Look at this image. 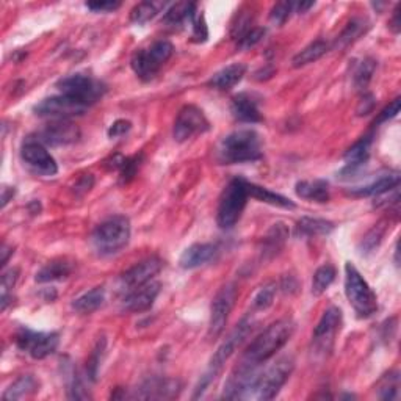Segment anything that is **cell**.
Wrapping results in <instances>:
<instances>
[{
    "label": "cell",
    "mask_w": 401,
    "mask_h": 401,
    "mask_svg": "<svg viewBox=\"0 0 401 401\" xmlns=\"http://www.w3.org/2000/svg\"><path fill=\"white\" fill-rule=\"evenodd\" d=\"M294 332V323L290 318H282L276 323L269 325L268 328L260 332L257 337L249 343V347L244 351L242 359L244 361L260 367L268 359H272L285 343L290 340Z\"/></svg>",
    "instance_id": "obj_1"
},
{
    "label": "cell",
    "mask_w": 401,
    "mask_h": 401,
    "mask_svg": "<svg viewBox=\"0 0 401 401\" xmlns=\"http://www.w3.org/2000/svg\"><path fill=\"white\" fill-rule=\"evenodd\" d=\"M262 151L260 135L252 129L234 130L221 140L217 157L223 165H235V163H248L260 160Z\"/></svg>",
    "instance_id": "obj_2"
},
{
    "label": "cell",
    "mask_w": 401,
    "mask_h": 401,
    "mask_svg": "<svg viewBox=\"0 0 401 401\" xmlns=\"http://www.w3.org/2000/svg\"><path fill=\"white\" fill-rule=\"evenodd\" d=\"M252 325H254V322H252L251 314H249L235 326V330L229 334L227 339L218 347L215 355L210 359L206 373L201 376L198 386H196V389H194V395H193L194 400L201 398L204 395V392L210 387V384L218 378V375L221 372H223V367L229 361V357L235 353V350L242 345L244 339L248 337V334L252 331Z\"/></svg>",
    "instance_id": "obj_3"
},
{
    "label": "cell",
    "mask_w": 401,
    "mask_h": 401,
    "mask_svg": "<svg viewBox=\"0 0 401 401\" xmlns=\"http://www.w3.org/2000/svg\"><path fill=\"white\" fill-rule=\"evenodd\" d=\"M130 221L126 217H112L105 219L94 229L91 235V244L97 254L102 257L118 254L124 249L130 240Z\"/></svg>",
    "instance_id": "obj_4"
},
{
    "label": "cell",
    "mask_w": 401,
    "mask_h": 401,
    "mask_svg": "<svg viewBox=\"0 0 401 401\" xmlns=\"http://www.w3.org/2000/svg\"><path fill=\"white\" fill-rule=\"evenodd\" d=\"M248 198V181H244V179H232L226 185L223 193L219 196L217 210V223L221 229L229 231V229H232L239 223L243 210L247 207Z\"/></svg>",
    "instance_id": "obj_5"
},
{
    "label": "cell",
    "mask_w": 401,
    "mask_h": 401,
    "mask_svg": "<svg viewBox=\"0 0 401 401\" xmlns=\"http://www.w3.org/2000/svg\"><path fill=\"white\" fill-rule=\"evenodd\" d=\"M345 294L359 318H370L378 310V298L375 292L350 262L345 265Z\"/></svg>",
    "instance_id": "obj_6"
},
{
    "label": "cell",
    "mask_w": 401,
    "mask_h": 401,
    "mask_svg": "<svg viewBox=\"0 0 401 401\" xmlns=\"http://www.w3.org/2000/svg\"><path fill=\"white\" fill-rule=\"evenodd\" d=\"M293 359L292 357H281L274 364L269 365L267 370L259 372L254 382H252L249 397L260 401L273 400L279 390L284 387V384L289 381L290 375L293 372Z\"/></svg>",
    "instance_id": "obj_7"
},
{
    "label": "cell",
    "mask_w": 401,
    "mask_h": 401,
    "mask_svg": "<svg viewBox=\"0 0 401 401\" xmlns=\"http://www.w3.org/2000/svg\"><path fill=\"white\" fill-rule=\"evenodd\" d=\"M56 88H59L60 94L79 102L86 109L91 107L97 101H101L104 94L107 93V85L104 81L86 76V74H72V76L63 77L59 80Z\"/></svg>",
    "instance_id": "obj_8"
},
{
    "label": "cell",
    "mask_w": 401,
    "mask_h": 401,
    "mask_svg": "<svg viewBox=\"0 0 401 401\" xmlns=\"http://www.w3.org/2000/svg\"><path fill=\"white\" fill-rule=\"evenodd\" d=\"M173 52L174 46L171 44L169 41L159 39L149 47L135 51V54L132 55V60H130V66H132L138 79H142L143 81H149L157 76L163 64L173 56Z\"/></svg>",
    "instance_id": "obj_9"
},
{
    "label": "cell",
    "mask_w": 401,
    "mask_h": 401,
    "mask_svg": "<svg viewBox=\"0 0 401 401\" xmlns=\"http://www.w3.org/2000/svg\"><path fill=\"white\" fill-rule=\"evenodd\" d=\"M14 342L19 350L34 359H46L54 355L60 345V335L56 332L31 331L21 328L14 335Z\"/></svg>",
    "instance_id": "obj_10"
},
{
    "label": "cell",
    "mask_w": 401,
    "mask_h": 401,
    "mask_svg": "<svg viewBox=\"0 0 401 401\" xmlns=\"http://www.w3.org/2000/svg\"><path fill=\"white\" fill-rule=\"evenodd\" d=\"M210 129V122L206 118V114L196 105H185L177 113V118L174 121L173 137L177 143H185L190 138L206 134Z\"/></svg>",
    "instance_id": "obj_11"
},
{
    "label": "cell",
    "mask_w": 401,
    "mask_h": 401,
    "mask_svg": "<svg viewBox=\"0 0 401 401\" xmlns=\"http://www.w3.org/2000/svg\"><path fill=\"white\" fill-rule=\"evenodd\" d=\"M237 299L235 284H226L218 290L210 306V322H209V337L217 339L224 331L227 318L231 315Z\"/></svg>",
    "instance_id": "obj_12"
},
{
    "label": "cell",
    "mask_w": 401,
    "mask_h": 401,
    "mask_svg": "<svg viewBox=\"0 0 401 401\" xmlns=\"http://www.w3.org/2000/svg\"><path fill=\"white\" fill-rule=\"evenodd\" d=\"M21 157L27 163V167L41 176H55L59 173V165L52 157L46 146L38 138H27L21 147Z\"/></svg>",
    "instance_id": "obj_13"
},
{
    "label": "cell",
    "mask_w": 401,
    "mask_h": 401,
    "mask_svg": "<svg viewBox=\"0 0 401 401\" xmlns=\"http://www.w3.org/2000/svg\"><path fill=\"white\" fill-rule=\"evenodd\" d=\"M342 310L339 307H330L325 310V314L322 315L320 322L315 326L312 340L314 347L317 350V353H328L332 350L335 335L342 328Z\"/></svg>",
    "instance_id": "obj_14"
},
{
    "label": "cell",
    "mask_w": 401,
    "mask_h": 401,
    "mask_svg": "<svg viewBox=\"0 0 401 401\" xmlns=\"http://www.w3.org/2000/svg\"><path fill=\"white\" fill-rule=\"evenodd\" d=\"M88 109L80 105L79 102L69 99V97L59 94L47 97V99L41 101L38 105H35L34 112L38 117L43 118H52V119H71L74 117H80L84 114Z\"/></svg>",
    "instance_id": "obj_15"
},
{
    "label": "cell",
    "mask_w": 401,
    "mask_h": 401,
    "mask_svg": "<svg viewBox=\"0 0 401 401\" xmlns=\"http://www.w3.org/2000/svg\"><path fill=\"white\" fill-rule=\"evenodd\" d=\"M163 267V262L159 257H147L142 262H138L137 265L129 268L126 273L121 274V287L129 292H132L142 285L151 282L154 276L160 273Z\"/></svg>",
    "instance_id": "obj_16"
},
{
    "label": "cell",
    "mask_w": 401,
    "mask_h": 401,
    "mask_svg": "<svg viewBox=\"0 0 401 401\" xmlns=\"http://www.w3.org/2000/svg\"><path fill=\"white\" fill-rule=\"evenodd\" d=\"M36 138L47 146H66L79 142L80 130L69 119H56L41 130Z\"/></svg>",
    "instance_id": "obj_17"
},
{
    "label": "cell",
    "mask_w": 401,
    "mask_h": 401,
    "mask_svg": "<svg viewBox=\"0 0 401 401\" xmlns=\"http://www.w3.org/2000/svg\"><path fill=\"white\" fill-rule=\"evenodd\" d=\"M160 287H162L160 282L151 281L142 285V287L129 292L126 294L124 301H122V307H124V310H127V312H134V314L146 312V310H149L154 306L155 299H157V297L160 294Z\"/></svg>",
    "instance_id": "obj_18"
},
{
    "label": "cell",
    "mask_w": 401,
    "mask_h": 401,
    "mask_svg": "<svg viewBox=\"0 0 401 401\" xmlns=\"http://www.w3.org/2000/svg\"><path fill=\"white\" fill-rule=\"evenodd\" d=\"M218 254L219 249L214 243H194L182 252L179 265L184 269H194L217 260Z\"/></svg>",
    "instance_id": "obj_19"
},
{
    "label": "cell",
    "mask_w": 401,
    "mask_h": 401,
    "mask_svg": "<svg viewBox=\"0 0 401 401\" xmlns=\"http://www.w3.org/2000/svg\"><path fill=\"white\" fill-rule=\"evenodd\" d=\"M231 113L237 121L244 124H254L262 121L259 101L249 93H239L232 97Z\"/></svg>",
    "instance_id": "obj_20"
},
{
    "label": "cell",
    "mask_w": 401,
    "mask_h": 401,
    "mask_svg": "<svg viewBox=\"0 0 401 401\" xmlns=\"http://www.w3.org/2000/svg\"><path fill=\"white\" fill-rule=\"evenodd\" d=\"M372 144H373V137L365 135V137L361 138V140L356 142L353 146H351L345 154L347 167H345V169L342 171V174L351 176V174L357 173V171L365 165L368 157H370Z\"/></svg>",
    "instance_id": "obj_21"
},
{
    "label": "cell",
    "mask_w": 401,
    "mask_h": 401,
    "mask_svg": "<svg viewBox=\"0 0 401 401\" xmlns=\"http://www.w3.org/2000/svg\"><path fill=\"white\" fill-rule=\"evenodd\" d=\"M196 8L193 2H177L169 5L163 14V24L173 30H181L187 24H193L196 18Z\"/></svg>",
    "instance_id": "obj_22"
},
{
    "label": "cell",
    "mask_w": 401,
    "mask_h": 401,
    "mask_svg": "<svg viewBox=\"0 0 401 401\" xmlns=\"http://www.w3.org/2000/svg\"><path fill=\"white\" fill-rule=\"evenodd\" d=\"M244 76H247V64L232 63L215 72L209 80V86L218 91H229L237 84H240Z\"/></svg>",
    "instance_id": "obj_23"
},
{
    "label": "cell",
    "mask_w": 401,
    "mask_h": 401,
    "mask_svg": "<svg viewBox=\"0 0 401 401\" xmlns=\"http://www.w3.org/2000/svg\"><path fill=\"white\" fill-rule=\"evenodd\" d=\"M179 392H181V384L176 380H151L143 384L138 397L151 400L174 398Z\"/></svg>",
    "instance_id": "obj_24"
},
{
    "label": "cell",
    "mask_w": 401,
    "mask_h": 401,
    "mask_svg": "<svg viewBox=\"0 0 401 401\" xmlns=\"http://www.w3.org/2000/svg\"><path fill=\"white\" fill-rule=\"evenodd\" d=\"M398 185H400L398 174H386L367 185L351 188L350 194L359 196V198H367V196H376V198H378L381 194H386L392 190H395V188H398Z\"/></svg>",
    "instance_id": "obj_25"
},
{
    "label": "cell",
    "mask_w": 401,
    "mask_h": 401,
    "mask_svg": "<svg viewBox=\"0 0 401 401\" xmlns=\"http://www.w3.org/2000/svg\"><path fill=\"white\" fill-rule=\"evenodd\" d=\"M294 192L302 199L315 201V202H328L330 201V184L322 179L315 181H301L294 185Z\"/></svg>",
    "instance_id": "obj_26"
},
{
    "label": "cell",
    "mask_w": 401,
    "mask_h": 401,
    "mask_svg": "<svg viewBox=\"0 0 401 401\" xmlns=\"http://www.w3.org/2000/svg\"><path fill=\"white\" fill-rule=\"evenodd\" d=\"M71 273H72L71 262L66 259H56V260L49 262L47 265H44L39 269V272L36 273L35 281L39 284L63 281V279H66V277H69Z\"/></svg>",
    "instance_id": "obj_27"
},
{
    "label": "cell",
    "mask_w": 401,
    "mask_h": 401,
    "mask_svg": "<svg viewBox=\"0 0 401 401\" xmlns=\"http://www.w3.org/2000/svg\"><path fill=\"white\" fill-rule=\"evenodd\" d=\"M287 239H289L287 226H285L284 223L273 224L264 239V249H262V254L268 259L274 257L277 252L284 248V244H285V242H287Z\"/></svg>",
    "instance_id": "obj_28"
},
{
    "label": "cell",
    "mask_w": 401,
    "mask_h": 401,
    "mask_svg": "<svg viewBox=\"0 0 401 401\" xmlns=\"http://www.w3.org/2000/svg\"><path fill=\"white\" fill-rule=\"evenodd\" d=\"M39 390V381L35 378L34 375H22L21 378L16 380L10 387L5 390L4 400L13 401V400H22L30 395L36 394Z\"/></svg>",
    "instance_id": "obj_29"
},
{
    "label": "cell",
    "mask_w": 401,
    "mask_h": 401,
    "mask_svg": "<svg viewBox=\"0 0 401 401\" xmlns=\"http://www.w3.org/2000/svg\"><path fill=\"white\" fill-rule=\"evenodd\" d=\"M330 49H331L330 43H326L325 39L314 41V43H310L309 46L302 49L301 52L293 56L292 60L293 68H302V66H307L310 63L318 61L323 55L330 52Z\"/></svg>",
    "instance_id": "obj_30"
},
{
    "label": "cell",
    "mask_w": 401,
    "mask_h": 401,
    "mask_svg": "<svg viewBox=\"0 0 401 401\" xmlns=\"http://www.w3.org/2000/svg\"><path fill=\"white\" fill-rule=\"evenodd\" d=\"M334 231V223L328 219L322 218H309L305 217L301 218L297 223V235L302 237V239H312V237L318 235H328Z\"/></svg>",
    "instance_id": "obj_31"
},
{
    "label": "cell",
    "mask_w": 401,
    "mask_h": 401,
    "mask_svg": "<svg viewBox=\"0 0 401 401\" xmlns=\"http://www.w3.org/2000/svg\"><path fill=\"white\" fill-rule=\"evenodd\" d=\"M105 301V289L104 287H94L89 292L80 294L79 298L74 299L72 309L79 314H93L99 309Z\"/></svg>",
    "instance_id": "obj_32"
},
{
    "label": "cell",
    "mask_w": 401,
    "mask_h": 401,
    "mask_svg": "<svg viewBox=\"0 0 401 401\" xmlns=\"http://www.w3.org/2000/svg\"><path fill=\"white\" fill-rule=\"evenodd\" d=\"M248 194L251 196V198H254L260 202L269 204V206H276V207H282V209H294L293 201H290L289 198H285V196H282L279 193L269 192L268 188H265V187H260V185L248 182Z\"/></svg>",
    "instance_id": "obj_33"
},
{
    "label": "cell",
    "mask_w": 401,
    "mask_h": 401,
    "mask_svg": "<svg viewBox=\"0 0 401 401\" xmlns=\"http://www.w3.org/2000/svg\"><path fill=\"white\" fill-rule=\"evenodd\" d=\"M368 29V24L365 19L362 18H355L348 22V26L343 29L342 34L339 35L337 41H335V47H347L351 43L361 36L362 34H365V30Z\"/></svg>",
    "instance_id": "obj_34"
},
{
    "label": "cell",
    "mask_w": 401,
    "mask_h": 401,
    "mask_svg": "<svg viewBox=\"0 0 401 401\" xmlns=\"http://www.w3.org/2000/svg\"><path fill=\"white\" fill-rule=\"evenodd\" d=\"M162 8H165V4L162 2H142L132 8L130 11V21L138 26H143V24L152 21L155 16L160 13Z\"/></svg>",
    "instance_id": "obj_35"
},
{
    "label": "cell",
    "mask_w": 401,
    "mask_h": 401,
    "mask_svg": "<svg viewBox=\"0 0 401 401\" xmlns=\"http://www.w3.org/2000/svg\"><path fill=\"white\" fill-rule=\"evenodd\" d=\"M335 276H337V272L331 264H326L317 269L312 279V293L315 297H320L331 287V284L335 281Z\"/></svg>",
    "instance_id": "obj_36"
},
{
    "label": "cell",
    "mask_w": 401,
    "mask_h": 401,
    "mask_svg": "<svg viewBox=\"0 0 401 401\" xmlns=\"http://www.w3.org/2000/svg\"><path fill=\"white\" fill-rule=\"evenodd\" d=\"M398 389H400V373L398 372H389L387 375L382 376V378L378 381V384H376L378 398H381V400H397Z\"/></svg>",
    "instance_id": "obj_37"
},
{
    "label": "cell",
    "mask_w": 401,
    "mask_h": 401,
    "mask_svg": "<svg viewBox=\"0 0 401 401\" xmlns=\"http://www.w3.org/2000/svg\"><path fill=\"white\" fill-rule=\"evenodd\" d=\"M375 69H376V61L372 59H365L359 63L353 76L355 86L357 89H361V91H365V88L368 86V84H370V80L373 77Z\"/></svg>",
    "instance_id": "obj_38"
},
{
    "label": "cell",
    "mask_w": 401,
    "mask_h": 401,
    "mask_svg": "<svg viewBox=\"0 0 401 401\" xmlns=\"http://www.w3.org/2000/svg\"><path fill=\"white\" fill-rule=\"evenodd\" d=\"M276 292H277L276 284H268V285H265V287H262L254 294V298H252V302H251L252 312H262V310H265L272 306L274 297H276Z\"/></svg>",
    "instance_id": "obj_39"
},
{
    "label": "cell",
    "mask_w": 401,
    "mask_h": 401,
    "mask_svg": "<svg viewBox=\"0 0 401 401\" xmlns=\"http://www.w3.org/2000/svg\"><path fill=\"white\" fill-rule=\"evenodd\" d=\"M105 345H107V342H105V337H101V340L97 342V345L94 347L91 356H89V359H88L86 378L89 381H96L97 380V373H99L102 356L105 353Z\"/></svg>",
    "instance_id": "obj_40"
},
{
    "label": "cell",
    "mask_w": 401,
    "mask_h": 401,
    "mask_svg": "<svg viewBox=\"0 0 401 401\" xmlns=\"http://www.w3.org/2000/svg\"><path fill=\"white\" fill-rule=\"evenodd\" d=\"M384 232H386V226H384V223L376 224L372 231L367 232L361 244H359V249H361L362 254H370V252H373L376 248L380 247Z\"/></svg>",
    "instance_id": "obj_41"
},
{
    "label": "cell",
    "mask_w": 401,
    "mask_h": 401,
    "mask_svg": "<svg viewBox=\"0 0 401 401\" xmlns=\"http://www.w3.org/2000/svg\"><path fill=\"white\" fill-rule=\"evenodd\" d=\"M18 277H19V269L18 268H11L8 269L2 274V284H0V289H2V310L6 309L8 306V299H10V293L13 290V287L18 282Z\"/></svg>",
    "instance_id": "obj_42"
},
{
    "label": "cell",
    "mask_w": 401,
    "mask_h": 401,
    "mask_svg": "<svg viewBox=\"0 0 401 401\" xmlns=\"http://www.w3.org/2000/svg\"><path fill=\"white\" fill-rule=\"evenodd\" d=\"M294 11V2H277L269 13V21L276 26H282L287 22L290 14Z\"/></svg>",
    "instance_id": "obj_43"
},
{
    "label": "cell",
    "mask_w": 401,
    "mask_h": 401,
    "mask_svg": "<svg viewBox=\"0 0 401 401\" xmlns=\"http://www.w3.org/2000/svg\"><path fill=\"white\" fill-rule=\"evenodd\" d=\"M251 22H252V16L248 11H240V14L237 16V21L232 24L231 36L237 41L243 38L252 29Z\"/></svg>",
    "instance_id": "obj_44"
},
{
    "label": "cell",
    "mask_w": 401,
    "mask_h": 401,
    "mask_svg": "<svg viewBox=\"0 0 401 401\" xmlns=\"http://www.w3.org/2000/svg\"><path fill=\"white\" fill-rule=\"evenodd\" d=\"M264 36H265V29L252 27L247 35L237 41V49H240V51H248V49L259 44Z\"/></svg>",
    "instance_id": "obj_45"
},
{
    "label": "cell",
    "mask_w": 401,
    "mask_h": 401,
    "mask_svg": "<svg viewBox=\"0 0 401 401\" xmlns=\"http://www.w3.org/2000/svg\"><path fill=\"white\" fill-rule=\"evenodd\" d=\"M193 31H192V41L193 43H206L209 39V29H207V24L206 19H204V16H198L196 14V18L193 21Z\"/></svg>",
    "instance_id": "obj_46"
},
{
    "label": "cell",
    "mask_w": 401,
    "mask_h": 401,
    "mask_svg": "<svg viewBox=\"0 0 401 401\" xmlns=\"http://www.w3.org/2000/svg\"><path fill=\"white\" fill-rule=\"evenodd\" d=\"M85 6L94 13H112L118 10L121 2H118V0H102V2L97 0V2H86Z\"/></svg>",
    "instance_id": "obj_47"
},
{
    "label": "cell",
    "mask_w": 401,
    "mask_h": 401,
    "mask_svg": "<svg viewBox=\"0 0 401 401\" xmlns=\"http://www.w3.org/2000/svg\"><path fill=\"white\" fill-rule=\"evenodd\" d=\"M400 107H401V97H395V99L378 114V119H375V126L382 124V122H386L389 119H394L400 113Z\"/></svg>",
    "instance_id": "obj_48"
},
{
    "label": "cell",
    "mask_w": 401,
    "mask_h": 401,
    "mask_svg": "<svg viewBox=\"0 0 401 401\" xmlns=\"http://www.w3.org/2000/svg\"><path fill=\"white\" fill-rule=\"evenodd\" d=\"M130 129H132V124H130V121L118 119V121H114L113 124L110 126L109 137L110 138H119L122 135H126Z\"/></svg>",
    "instance_id": "obj_49"
},
{
    "label": "cell",
    "mask_w": 401,
    "mask_h": 401,
    "mask_svg": "<svg viewBox=\"0 0 401 401\" xmlns=\"http://www.w3.org/2000/svg\"><path fill=\"white\" fill-rule=\"evenodd\" d=\"M375 107V97L372 94H364L362 101L359 102V107H357V114L359 117H362V114H368Z\"/></svg>",
    "instance_id": "obj_50"
},
{
    "label": "cell",
    "mask_w": 401,
    "mask_h": 401,
    "mask_svg": "<svg viewBox=\"0 0 401 401\" xmlns=\"http://www.w3.org/2000/svg\"><path fill=\"white\" fill-rule=\"evenodd\" d=\"M93 184H94L93 176H91V174H86L85 177H81L80 181H79V184L76 185V192H77V193H79L80 190H84V193H85V192H89V190H91Z\"/></svg>",
    "instance_id": "obj_51"
},
{
    "label": "cell",
    "mask_w": 401,
    "mask_h": 401,
    "mask_svg": "<svg viewBox=\"0 0 401 401\" xmlns=\"http://www.w3.org/2000/svg\"><path fill=\"white\" fill-rule=\"evenodd\" d=\"M389 29L394 31V34H400L401 30V22H400V5L395 6L394 10V16H392V19L389 22Z\"/></svg>",
    "instance_id": "obj_52"
},
{
    "label": "cell",
    "mask_w": 401,
    "mask_h": 401,
    "mask_svg": "<svg viewBox=\"0 0 401 401\" xmlns=\"http://www.w3.org/2000/svg\"><path fill=\"white\" fill-rule=\"evenodd\" d=\"M13 196H14V188L4 187V190H2V207L6 206L8 201H10Z\"/></svg>",
    "instance_id": "obj_53"
},
{
    "label": "cell",
    "mask_w": 401,
    "mask_h": 401,
    "mask_svg": "<svg viewBox=\"0 0 401 401\" xmlns=\"http://www.w3.org/2000/svg\"><path fill=\"white\" fill-rule=\"evenodd\" d=\"M312 6H315V2H294V11H297V13H306Z\"/></svg>",
    "instance_id": "obj_54"
},
{
    "label": "cell",
    "mask_w": 401,
    "mask_h": 401,
    "mask_svg": "<svg viewBox=\"0 0 401 401\" xmlns=\"http://www.w3.org/2000/svg\"><path fill=\"white\" fill-rule=\"evenodd\" d=\"M0 252H2V265H5L6 262H8V256L13 254V249H10V248L6 247V244H4V247H2V251H0Z\"/></svg>",
    "instance_id": "obj_55"
}]
</instances>
